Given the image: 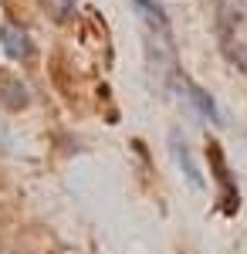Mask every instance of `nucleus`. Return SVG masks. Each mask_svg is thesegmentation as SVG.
<instances>
[{
    "label": "nucleus",
    "mask_w": 247,
    "mask_h": 254,
    "mask_svg": "<svg viewBox=\"0 0 247 254\" xmlns=\"http://www.w3.org/2000/svg\"><path fill=\"white\" fill-rule=\"evenodd\" d=\"M132 7L139 10L142 31H146V61H149V71L159 81H166V88H170L173 81L183 75L180 71V58H176L170 14L156 0H132Z\"/></svg>",
    "instance_id": "nucleus-1"
},
{
    "label": "nucleus",
    "mask_w": 247,
    "mask_h": 254,
    "mask_svg": "<svg viewBox=\"0 0 247 254\" xmlns=\"http://www.w3.org/2000/svg\"><path fill=\"white\" fill-rule=\"evenodd\" d=\"M217 31L227 58L247 71V0H217Z\"/></svg>",
    "instance_id": "nucleus-2"
},
{
    "label": "nucleus",
    "mask_w": 247,
    "mask_h": 254,
    "mask_svg": "<svg viewBox=\"0 0 247 254\" xmlns=\"http://www.w3.org/2000/svg\"><path fill=\"white\" fill-rule=\"evenodd\" d=\"M207 159H210V166H213L217 187H220V196H217V210H224L227 217H234L237 210H241V190H237L234 170L227 166V156H224V149L217 146V139H207Z\"/></svg>",
    "instance_id": "nucleus-3"
},
{
    "label": "nucleus",
    "mask_w": 247,
    "mask_h": 254,
    "mask_svg": "<svg viewBox=\"0 0 247 254\" xmlns=\"http://www.w3.org/2000/svg\"><path fill=\"white\" fill-rule=\"evenodd\" d=\"M0 44H3V55L10 61H31L34 58V38L27 34V27H20L17 20H3L0 24Z\"/></svg>",
    "instance_id": "nucleus-4"
},
{
    "label": "nucleus",
    "mask_w": 247,
    "mask_h": 254,
    "mask_svg": "<svg viewBox=\"0 0 247 254\" xmlns=\"http://www.w3.org/2000/svg\"><path fill=\"white\" fill-rule=\"evenodd\" d=\"M170 92H176V95H183L190 105H196V112H203V119H210V122H220V112H217V105H213V98H210V92H203L196 81H190L186 75H180V78L170 85Z\"/></svg>",
    "instance_id": "nucleus-5"
},
{
    "label": "nucleus",
    "mask_w": 247,
    "mask_h": 254,
    "mask_svg": "<svg viewBox=\"0 0 247 254\" xmlns=\"http://www.w3.org/2000/svg\"><path fill=\"white\" fill-rule=\"evenodd\" d=\"M27 102H31L27 85H24L17 75H10V71H0V105H7V109H24Z\"/></svg>",
    "instance_id": "nucleus-6"
},
{
    "label": "nucleus",
    "mask_w": 247,
    "mask_h": 254,
    "mask_svg": "<svg viewBox=\"0 0 247 254\" xmlns=\"http://www.w3.org/2000/svg\"><path fill=\"white\" fill-rule=\"evenodd\" d=\"M173 153H176V163L183 166V173H186V180H190L193 187H203V176H200V170L193 166L190 149H186V142H183V136H180V132H173Z\"/></svg>",
    "instance_id": "nucleus-7"
},
{
    "label": "nucleus",
    "mask_w": 247,
    "mask_h": 254,
    "mask_svg": "<svg viewBox=\"0 0 247 254\" xmlns=\"http://www.w3.org/2000/svg\"><path fill=\"white\" fill-rule=\"evenodd\" d=\"M41 7H44V14L55 20H68L75 14V0H38Z\"/></svg>",
    "instance_id": "nucleus-8"
}]
</instances>
